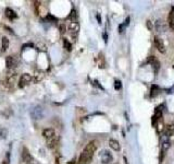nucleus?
Listing matches in <instances>:
<instances>
[{"mask_svg":"<svg viewBox=\"0 0 174 164\" xmlns=\"http://www.w3.org/2000/svg\"><path fill=\"white\" fill-rule=\"evenodd\" d=\"M30 117L35 119V121H38V119H41L44 117V107L41 105H35L30 108Z\"/></svg>","mask_w":174,"mask_h":164,"instance_id":"1","label":"nucleus"},{"mask_svg":"<svg viewBox=\"0 0 174 164\" xmlns=\"http://www.w3.org/2000/svg\"><path fill=\"white\" fill-rule=\"evenodd\" d=\"M69 31H70V35L73 39H77V35L80 33V24L76 21H71L69 24Z\"/></svg>","mask_w":174,"mask_h":164,"instance_id":"2","label":"nucleus"},{"mask_svg":"<svg viewBox=\"0 0 174 164\" xmlns=\"http://www.w3.org/2000/svg\"><path fill=\"white\" fill-rule=\"evenodd\" d=\"M99 159H100V162L102 164H110L113 161V156L110 153V151H108V150H102V151L99 153Z\"/></svg>","mask_w":174,"mask_h":164,"instance_id":"3","label":"nucleus"},{"mask_svg":"<svg viewBox=\"0 0 174 164\" xmlns=\"http://www.w3.org/2000/svg\"><path fill=\"white\" fill-rule=\"evenodd\" d=\"M33 80V77L30 76V73H23L20 78V81H19V88L20 89H23V88H25L26 85H28L32 82Z\"/></svg>","mask_w":174,"mask_h":164,"instance_id":"4","label":"nucleus"},{"mask_svg":"<svg viewBox=\"0 0 174 164\" xmlns=\"http://www.w3.org/2000/svg\"><path fill=\"white\" fill-rule=\"evenodd\" d=\"M5 65H7V68L9 70L15 69L16 66H18V59L14 56H8L7 59H5Z\"/></svg>","mask_w":174,"mask_h":164,"instance_id":"5","label":"nucleus"},{"mask_svg":"<svg viewBox=\"0 0 174 164\" xmlns=\"http://www.w3.org/2000/svg\"><path fill=\"white\" fill-rule=\"evenodd\" d=\"M154 26H156V30L159 32V33H165V32H167L168 25L163 20H161V19H159V20L156 21Z\"/></svg>","mask_w":174,"mask_h":164,"instance_id":"6","label":"nucleus"},{"mask_svg":"<svg viewBox=\"0 0 174 164\" xmlns=\"http://www.w3.org/2000/svg\"><path fill=\"white\" fill-rule=\"evenodd\" d=\"M154 46H156V48L158 49L160 53H162V54L165 53V46H164V43H163V41L160 39L159 36H156V37L154 39Z\"/></svg>","mask_w":174,"mask_h":164,"instance_id":"7","label":"nucleus"},{"mask_svg":"<svg viewBox=\"0 0 174 164\" xmlns=\"http://www.w3.org/2000/svg\"><path fill=\"white\" fill-rule=\"evenodd\" d=\"M96 150H97V142L94 140V141L88 142V144L85 147V149H84L83 151L87 152V153L91 154V155H94V153H95V151H96Z\"/></svg>","mask_w":174,"mask_h":164,"instance_id":"8","label":"nucleus"},{"mask_svg":"<svg viewBox=\"0 0 174 164\" xmlns=\"http://www.w3.org/2000/svg\"><path fill=\"white\" fill-rule=\"evenodd\" d=\"M170 144H171V142H170V140H169V137L163 135L161 138V153L162 154L170 148Z\"/></svg>","mask_w":174,"mask_h":164,"instance_id":"9","label":"nucleus"},{"mask_svg":"<svg viewBox=\"0 0 174 164\" xmlns=\"http://www.w3.org/2000/svg\"><path fill=\"white\" fill-rule=\"evenodd\" d=\"M16 79H18V76H16V73H15V72H13L12 70H11V73L8 74V77H7V84H8V87L13 88L14 83L16 82Z\"/></svg>","mask_w":174,"mask_h":164,"instance_id":"10","label":"nucleus"},{"mask_svg":"<svg viewBox=\"0 0 174 164\" xmlns=\"http://www.w3.org/2000/svg\"><path fill=\"white\" fill-rule=\"evenodd\" d=\"M55 136H56V131H55L53 128H46L43 130V137L45 139H47V140L53 138Z\"/></svg>","mask_w":174,"mask_h":164,"instance_id":"11","label":"nucleus"},{"mask_svg":"<svg viewBox=\"0 0 174 164\" xmlns=\"http://www.w3.org/2000/svg\"><path fill=\"white\" fill-rule=\"evenodd\" d=\"M44 77H45V72L43 71V70H35V72H34V77H33V81L35 82V83H38V82H41V80L44 79Z\"/></svg>","mask_w":174,"mask_h":164,"instance_id":"12","label":"nucleus"},{"mask_svg":"<svg viewBox=\"0 0 174 164\" xmlns=\"http://www.w3.org/2000/svg\"><path fill=\"white\" fill-rule=\"evenodd\" d=\"M33 160V158H32V155H30V151H28L26 148H23V151H22V162H25V163H27V162H30Z\"/></svg>","mask_w":174,"mask_h":164,"instance_id":"13","label":"nucleus"},{"mask_svg":"<svg viewBox=\"0 0 174 164\" xmlns=\"http://www.w3.org/2000/svg\"><path fill=\"white\" fill-rule=\"evenodd\" d=\"M5 17H7V18L9 19V20H11V21L18 18V14H16V12H15L14 10H12L11 8H7V9H5Z\"/></svg>","mask_w":174,"mask_h":164,"instance_id":"14","label":"nucleus"},{"mask_svg":"<svg viewBox=\"0 0 174 164\" xmlns=\"http://www.w3.org/2000/svg\"><path fill=\"white\" fill-rule=\"evenodd\" d=\"M58 142H59V138H58V136L56 135V136L53 137V138L48 139V140H47V147H48L49 149L56 148L57 144H58Z\"/></svg>","mask_w":174,"mask_h":164,"instance_id":"15","label":"nucleus"},{"mask_svg":"<svg viewBox=\"0 0 174 164\" xmlns=\"http://www.w3.org/2000/svg\"><path fill=\"white\" fill-rule=\"evenodd\" d=\"M164 135L168 137L174 136V124H168L165 126V130H164Z\"/></svg>","mask_w":174,"mask_h":164,"instance_id":"16","label":"nucleus"},{"mask_svg":"<svg viewBox=\"0 0 174 164\" xmlns=\"http://www.w3.org/2000/svg\"><path fill=\"white\" fill-rule=\"evenodd\" d=\"M109 146H110L111 149H113L114 151H119V150L121 149L119 141L115 140V139H110V140H109Z\"/></svg>","mask_w":174,"mask_h":164,"instance_id":"17","label":"nucleus"},{"mask_svg":"<svg viewBox=\"0 0 174 164\" xmlns=\"http://www.w3.org/2000/svg\"><path fill=\"white\" fill-rule=\"evenodd\" d=\"M168 24H169L170 28L172 31H174V8L172 9V11L169 13V18H168Z\"/></svg>","mask_w":174,"mask_h":164,"instance_id":"18","label":"nucleus"},{"mask_svg":"<svg viewBox=\"0 0 174 164\" xmlns=\"http://www.w3.org/2000/svg\"><path fill=\"white\" fill-rule=\"evenodd\" d=\"M8 47H9V39H8V37H2V39H1V51L2 53H5V51L8 50Z\"/></svg>","mask_w":174,"mask_h":164,"instance_id":"19","label":"nucleus"},{"mask_svg":"<svg viewBox=\"0 0 174 164\" xmlns=\"http://www.w3.org/2000/svg\"><path fill=\"white\" fill-rule=\"evenodd\" d=\"M162 117V110L160 108H157L156 110V113H154V117H152V123L154 124H157V121H159L160 118Z\"/></svg>","mask_w":174,"mask_h":164,"instance_id":"20","label":"nucleus"},{"mask_svg":"<svg viewBox=\"0 0 174 164\" xmlns=\"http://www.w3.org/2000/svg\"><path fill=\"white\" fill-rule=\"evenodd\" d=\"M151 65H152V68H154V73H157L160 69V62H158L157 59H154V62H151Z\"/></svg>","mask_w":174,"mask_h":164,"instance_id":"21","label":"nucleus"},{"mask_svg":"<svg viewBox=\"0 0 174 164\" xmlns=\"http://www.w3.org/2000/svg\"><path fill=\"white\" fill-rule=\"evenodd\" d=\"M63 45H64V48H66L68 51L72 50V44H71L66 39H63Z\"/></svg>","mask_w":174,"mask_h":164,"instance_id":"22","label":"nucleus"},{"mask_svg":"<svg viewBox=\"0 0 174 164\" xmlns=\"http://www.w3.org/2000/svg\"><path fill=\"white\" fill-rule=\"evenodd\" d=\"M8 136V130L5 128H0V139H5Z\"/></svg>","mask_w":174,"mask_h":164,"instance_id":"23","label":"nucleus"},{"mask_svg":"<svg viewBox=\"0 0 174 164\" xmlns=\"http://www.w3.org/2000/svg\"><path fill=\"white\" fill-rule=\"evenodd\" d=\"M159 93V88L157 85H152L151 87V96H156Z\"/></svg>","mask_w":174,"mask_h":164,"instance_id":"24","label":"nucleus"},{"mask_svg":"<svg viewBox=\"0 0 174 164\" xmlns=\"http://www.w3.org/2000/svg\"><path fill=\"white\" fill-rule=\"evenodd\" d=\"M10 163V153H7L5 154V159L3 160L2 164H9Z\"/></svg>","mask_w":174,"mask_h":164,"instance_id":"25","label":"nucleus"},{"mask_svg":"<svg viewBox=\"0 0 174 164\" xmlns=\"http://www.w3.org/2000/svg\"><path fill=\"white\" fill-rule=\"evenodd\" d=\"M114 88H115V90H120L121 89V82L119 81V80L114 81Z\"/></svg>","mask_w":174,"mask_h":164,"instance_id":"26","label":"nucleus"},{"mask_svg":"<svg viewBox=\"0 0 174 164\" xmlns=\"http://www.w3.org/2000/svg\"><path fill=\"white\" fill-rule=\"evenodd\" d=\"M59 28H60V33L61 34L66 33V26H64V24H61V25L59 26Z\"/></svg>","mask_w":174,"mask_h":164,"instance_id":"27","label":"nucleus"},{"mask_svg":"<svg viewBox=\"0 0 174 164\" xmlns=\"http://www.w3.org/2000/svg\"><path fill=\"white\" fill-rule=\"evenodd\" d=\"M47 20H50L51 22H55V21H57V18H55V17H52V16H50V14H48V16H47Z\"/></svg>","mask_w":174,"mask_h":164,"instance_id":"28","label":"nucleus"},{"mask_svg":"<svg viewBox=\"0 0 174 164\" xmlns=\"http://www.w3.org/2000/svg\"><path fill=\"white\" fill-rule=\"evenodd\" d=\"M21 164H38V163L35 161V160L33 159L30 162H27V163H25V162H21Z\"/></svg>","mask_w":174,"mask_h":164,"instance_id":"29","label":"nucleus"},{"mask_svg":"<svg viewBox=\"0 0 174 164\" xmlns=\"http://www.w3.org/2000/svg\"><path fill=\"white\" fill-rule=\"evenodd\" d=\"M97 20H98L99 23H101V20H100V16H97Z\"/></svg>","mask_w":174,"mask_h":164,"instance_id":"30","label":"nucleus"},{"mask_svg":"<svg viewBox=\"0 0 174 164\" xmlns=\"http://www.w3.org/2000/svg\"><path fill=\"white\" fill-rule=\"evenodd\" d=\"M147 25H148L149 28H151V25H150V21H148V22H147Z\"/></svg>","mask_w":174,"mask_h":164,"instance_id":"31","label":"nucleus"}]
</instances>
